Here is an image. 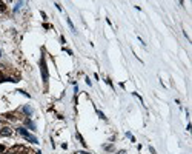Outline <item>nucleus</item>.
Instances as JSON below:
<instances>
[{
    "label": "nucleus",
    "instance_id": "nucleus-1",
    "mask_svg": "<svg viewBox=\"0 0 192 154\" xmlns=\"http://www.w3.org/2000/svg\"><path fill=\"white\" fill-rule=\"evenodd\" d=\"M17 133H18V134H22V136L25 137L26 140H29V142H32V143H39L37 137H35V136H32V134H29V133H28V131L25 129V128H18V129H17Z\"/></svg>",
    "mask_w": 192,
    "mask_h": 154
},
{
    "label": "nucleus",
    "instance_id": "nucleus-2",
    "mask_svg": "<svg viewBox=\"0 0 192 154\" xmlns=\"http://www.w3.org/2000/svg\"><path fill=\"white\" fill-rule=\"evenodd\" d=\"M40 69H42V77H43V82L46 83V82H48V77H49V74H48V68H46V60H45V57H42V60H40Z\"/></svg>",
    "mask_w": 192,
    "mask_h": 154
},
{
    "label": "nucleus",
    "instance_id": "nucleus-3",
    "mask_svg": "<svg viewBox=\"0 0 192 154\" xmlns=\"http://www.w3.org/2000/svg\"><path fill=\"white\" fill-rule=\"evenodd\" d=\"M0 134H2V136H11V134H12V131H11V128H2V131H0Z\"/></svg>",
    "mask_w": 192,
    "mask_h": 154
},
{
    "label": "nucleus",
    "instance_id": "nucleus-4",
    "mask_svg": "<svg viewBox=\"0 0 192 154\" xmlns=\"http://www.w3.org/2000/svg\"><path fill=\"white\" fill-rule=\"evenodd\" d=\"M25 123H26V127H29L31 129H35V123H32L29 119H26V120H25Z\"/></svg>",
    "mask_w": 192,
    "mask_h": 154
},
{
    "label": "nucleus",
    "instance_id": "nucleus-5",
    "mask_svg": "<svg viewBox=\"0 0 192 154\" xmlns=\"http://www.w3.org/2000/svg\"><path fill=\"white\" fill-rule=\"evenodd\" d=\"M23 113H26V114H32V109L29 108V106H23Z\"/></svg>",
    "mask_w": 192,
    "mask_h": 154
},
{
    "label": "nucleus",
    "instance_id": "nucleus-6",
    "mask_svg": "<svg viewBox=\"0 0 192 154\" xmlns=\"http://www.w3.org/2000/svg\"><path fill=\"white\" fill-rule=\"evenodd\" d=\"M77 139H79V140H80V143H81V145H83V146H86V142L83 140V137L80 136V134H77Z\"/></svg>",
    "mask_w": 192,
    "mask_h": 154
},
{
    "label": "nucleus",
    "instance_id": "nucleus-7",
    "mask_svg": "<svg viewBox=\"0 0 192 154\" xmlns=\"http://www.w3.org/2000/svg\"><path fill=\"white\" fill-rule=\"evenodd\" d=\"M97 114H98V117H100V119H103V120L106 119V116L103 114V113H102V111H98V109H97Z\"/></svg>",
    "mask_w": 192,
    "mask_h": 154
},
{
    "label": "nucleus",
    "instance_id": "nucleus-8",
    "mask_svg": "<svg viewBox=\"0 0 192 154\" xmlns=\"http://www.w3.org/2000/svg\"><path fill=\"white\" fill-rule=\"evenodd\" d=\"M5 9H6L5 3H3V2H0V11H5Z\"/></svg>",
    "mask_w": 192,
    "mask_h": 154
},
{
    "label": "nucleus",
    "instance_id": "nucleus-9",
    "mask_svg": "<svg viewBox=\"0 0 192 154\" xmlns=\"http://www.w3.org/2000/svg\"><path fill=\"white\" fill-rule=\"evenodd\" d=\"M68 25L71 26V29H72V31H75V28H74V25H72V22H71L69 18H68Z\"/></svg>",
    "mask_w": 192,
    "mask_h": 154
},
{
    "label": "nucleus",
    "instance_id": "nucleus-10",
    "mask_svg": "<svg viewBox=\"0 0 192 154\" xmlns=\"http://www.w3.org/2000/svg\"><path fill=\"white\" fill-rule=\"evenodd\" d=\"M3 151H5V146H3V145H0V153H3Z\"/></svg>",
    "mask_w": 192,
    "mask_h": 154
},
{
    "label": "nucleus",
    "instance_id": "nucleus-11",
    "mask_svg": "<svg viewBox=\"0 0 192 154\" xmlns=\"http://www.w3.org/2000/svg\"><path fill=\"white\" fill-rule=\"evenodd\" d=\"M0 54H2V53H0Z\"/></svg>",
    "mask_w": 192,
    "mask_h": 154
}]
</instances>
